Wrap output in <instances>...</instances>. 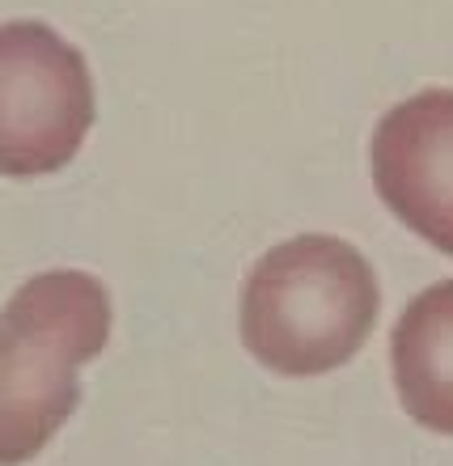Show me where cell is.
Segmentation results:
<instances>
[{
    "instance_id": "cell-1",
    "label": "cell",
    "mask_w": 453,
    "mask_h": 466,
    "mask_svg": "<svg viewBox=\"0 0 453 466\" xmlns=\"http://www.w3.org/2000/svg\"><path fill=\"white\" fill-rule=\"evenodd\" d=\"M381 289L368 258L331 233L271 246L242 289V344L284 378L347 365L378 327Z\"/></svg>"
},
{
    "instance_id": "cell-2",
    "label": "cell",
    "mask_w": 453,
    "mask_h": 466,
    "mask_svg": "<svg viewBox=\"0 0 453 466\" xmlns=\"http://www.w3.org/2000/svg\"><path fill=\"white\" fill-rule=\"evenodd\" d=\"M111 339V293L89 271H43L0 309V466H22L76 411V369Z\"/></svg>"
},
{
    "instance_id": "cell-3",
    "label": "cell",
    "mask_w": 453,
    "mask_h": 466,
    "mask_svg": "<svg viewBox=\"0 0 453 466\" xmlns=\"http://www.w3.org/2000/svg\"><path fill=\"white\" fill-rule=\"evenodd\" d=\"M94 127L86 56L43 22L0 25V174L43 178L81 153Z\"/></svg>"
},
{
    "instance_id": "cell-4",
    "label": "cell",
    "mask_w": 453,
    "mask_h": 466,
    "mask_svg": "<svg viewBox=\"0 0 453 466\" xmlns=\"http://www.w3.org/2000/svg\"><path fill=\"white\" fill-rule=\"evenodd\" d=\"M368 161L381 204L453 255V89H424L381 115Z\"/></svg>"
},
{
    "instance_id": "cell-5",
    "label": "cell",
    "mask_w": 453,
    "mask_h": 466,
    "mask_svg": "<svg viewBox=\"0 0 453 466\" xmlns=\"http://www.w3.org/2000/svg\"><path fill=\"white\" fill-rule=\"evenodd\" d=\"M394 386L407 416L453 437V280H441L403 309L390 335Z\"/></svg>"
}]
</instances>
